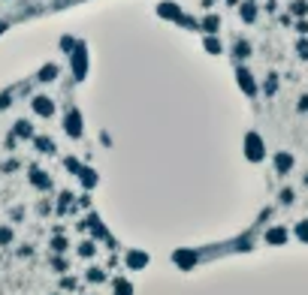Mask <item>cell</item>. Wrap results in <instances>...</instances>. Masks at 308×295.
<instances>
[{
  "label": "cell",
  "instance_id": "9a60e30c",
  "mask_svg": "<svg viewBox=\"0 0 308 295\" xmlns=\"http://www.w3.org/2000/svg\"><path fill=\"white\" fill-rule=\"evenodd\" d=\"M263 91H266L269 97H272L275 91H278V75H275V72H269V78H266V85H263Z\"/></svg>",
  "mask_w": 308,
  "mask_h": 295
},
{
  "label": "cell",
  "instance_id": "7402d4cb",
  "mask_svg": "<svg viewBox=\"0 0 308 295\" xmlns=\"http://www.w3.org/2000/svg\"><path fill=\"white\" fill-rule=\"evenodd\" d=\"M9 238H12V232H9V229H0V244H6Z\"/></svg>",
  "mask_w": 308,
  "mask_h": 295
},
{
  "label": "cell",
  "instance_id": "52a82bcc",
  "mask_svg": "<svg viewBox=\"0 0 308 295\" xmlns=\"http://www.w3.org/2000/svg\"><path fill=\"white\" fill-rule=\"evenodd\" d=\"M64 127H67L69 136H82V118H79V112H69V115H67V124H64Z\"/></svg>",
  "mask_w": 308,
  "mask_h": 295
},
{
  "label": "cell",
  "instance_id": "8fae6325",
  "mask_svg": "<svg viewBox=\"0 0 308 295\" xmlns=\"http://www.w3.org/2000/svg\"><path fill=\"white\" fill-rule=\"evenodd\" d=\"M200 28H203L205 33H218V28H221V18H218V15H205Z\"/></svg>",
  "mask_w": 308,
  "mask_h": 295
},
{
  "label": "cell",
  "instance_id": "30bf717a",
  "mask_svg": "<svg viewBox=\"0 0 308 295\" xmlns=\"http://www.w3.org/2000/svg\"><path fill=\"white\" fill-rule=\"evenodd\" d=\"M290 166H293V157H290V154L281 151V154L275 157V169H278V172H290Z\"/></svg>",
  "mask_w": 308,
  "mask_h": 295
},
{
  "label": "cell",
  "instance_id": "5bb4252c",
  "mask_svg": "<svg viewBox=\"0 0 308 295\" xmlns=\"http://www.w3.org/2000/svg\"><path fill=\"white\" fill-rule=\"evenodd\" d=\"M266 238H269V244H284V241H287V232H284V229H272Z\"/></svg>",
  "mask_w": 308,
  "mask_h": 295
},
{
  "label": "cell",
  "instance_id": "9c48e42d",
  "mask_svg": "<svg viewBox=\"0 0 308 295\" xmlns=\"http://www.w3.org/2000/svg\"><path fill=\"white\" fill-rule=\"evenodd\" d=\"M290 15L305 18V15H308V0H293V3H290Z\"/></svg>",
  "mask_w": 308,
  "mask_h": 295
},
{
  "label": "cell",
  "instance_id": "603a6c76",
  "mask_svg": "<svg viewBox=\"0 0 308 295\" xmlns=\"http://www.w3.org/2000/svg\"><path fill=\"white\" fill-rule=\"evenodd\" d=\"M299 112H308V97L299 99Z\"/></svg>",
  "mask_w": 308,
  "mask_h": 295
},
{
  "label": "cell",
  "instance_id": "3957f363",
  "mask_svg": "<svg viewBox=\"0 0 308 295\" xmlns=\"http://www.w3.org/2000/svg\"><path fill=\"white\" fill-rule=\"evenodd\" d=\"M69 55H73V72H76V78H85V72H88V51H85V45H76Z\"/></svg>",
  "mask_w": 308,
  "mask_h": 295
},
{
  "label": "cell",
  "instance_id": "6da1fadb",
  "mask_svg": "<svg viewBox=\"0 0 308 295\" xmlns=\"http://www.w3.org/2000/svg\"><path fill=\"white\" fill-rule=\"evenodd\" d=\"M245 157H248V160H254V163H260V160L266 157L263 139H260L257 132H248V136H245Z\"/></svg>",
  "mask_w": 308,
  "mask_h": 295
},
{
  "label": "cell",
  "instance_id": "ac0fdd59",
  "mask_svg": "<svg viewBox=\"0 0 308 295\" xmlns=\"http://www.w3.org/2000/svg\"><path fill=\"white\" fill-rule=\"evenodd\" d=\"M296 235H299L302 241H308V220H302V223L296 226Z\"/></svg>",
  "mask_w": 308,
  "mask_h": 295
},
{
  "label": "cell",
  "instance_id": "d6986e66",
  "mask_svg": "<svg viewBox=\"0 0 308 295\" xmlns=\"http://www.w3.org/2000/svg\"><path fill=\"white\" fill-rule=\"evenodd\" d=\"M115 295H130V283H118V289H115Z\"/></svg>",
  "mask_w": 308,
  "mask_h": 295
},
{
  "label": "cell",
  "instance_id": "7a4b0ae2",
  "mask_svg": "<svg viewBox=\"0 0 308 295\" xmlns=\"http://www.w3.org/2000/svg\"><path fill=\"white\" fill-rule=\"evenodd\" d=\"M236 82H239V88L248 97H257V82H254V72H251L248 66H239V69H236Z\"/></svg>",
  "mask_w": 308,
  "mask_h": 295
},
{
  "label": "cell",
  "instance_id": "5b68a950",
  "mask_svg": "<svg viewBox=\"0 0 308 295\" xmlns=\"http://www.w3.org/2000/svg\"><path fill=\"white\" fill-rule=\"evenodd\" d=\"M157 15H160V18H172V21H178V18H181V6L172 3V0H163V3L157 6Z\"/></svg>",
  "mask_w": 308,
  "mask_h": 295
},
{
  "label": "cell",
  "instance_id": "8992f818",
  "mask_svg": "<svg viewBox=\"0 0 308 295\" xmlns=\"http://www.w3.org/2000/svg\"><path fill=\"white\" fill-rule=\"evenodd\" d=\"M239 15H242V21H245V24H254V21H257V15H260V9H257V3H254V0H245V3L239 6Z\"/></svg>",
  "mask_w": 308,
  "mask_h": 295
},
{
  "label": "cell",
  "instance_id": "ba28073f",
  "mask_svg": "<svg viewBox=\"0 0 308 295\" xmlns=\"http://www.w3.org/2000/svg\"><path fill=\"white\" fill-rule=\"evenodd\" d=\"M203 45H205V51H208V55H221V51H224V45H221V39H218L215 33H205Z\"/></svg>",
  "mask_w": 308,
  "mask_h": 295
},
{
  "label": "cell",
  "instance_id": "cb8c5ba5",
  "mask_svg": "<svg viewBox=\"0 0 308 295\" xmlns=\"http://www.w3.org/2000/svg\"><path fill=\"white\" fill-rule=\"evenodd\" d=\"M3 31H6V24H3V21H0V33H3Z\"/></svg>",
  "mask_w": 308,
  "mask_h": 295
},
{
  "label": "cell",
  "instance_id": "44dd1931",
  "mask_svg": "<svg viewBox=\"0 0 308 295\" xmlns=\"http://www.w3.org/2000/svg\"><path fill=\"white\" fill-rule=\"evenodd\" d=\"M296 31L302 33V36L308 33V21H305V18H299V21H296Z\"/></svg>",
  "mask_w": 308,
  "mask_h": 295
},
{
  "label": "cell",
  "instance_id": "e0dca14e",
  "mask_svg": "<svg viewBox=\"0 0 308 295\" xmlns=\"http://www.w3.org/2000/svg\"><path fill=\"white\" fill-rule=\"evenodd\" d=\"M15 132H18V136H31V124H28V121H18V124H15Z\"/></svg>",
  "mask_w": 308,
  "mask_h": 295
},
{
  "label": "cell",
  "instance_id": "7c38bea8",
  "mask_svg": "<svg viewBox=\"0 0 308 295\" xmlns=\"http://www.w3.org/2000/svg\"><path fill=\"white\" fill-rule=\"evenodd\" d=\"M236 58H239V61L251 58V42H245V39H239V42H236Z\"/></svg>",
  "mask_w": 308,
  "mask_h": 295
},
{
  "label": "cell",
  "instance_id": "277c9868",
  "mask_svg": "<svg viewBox=\"0 0 308 295\" xmlns=\"http://www.w3.org/2000/svg\"><path fill=\"white\" fill-rule=\"evenodd\" d=\"M34 112L39 115V118H52V115H55V102L39 94V97H34Z\"/></svg>",
  "mask_w": 308,
  "mask_h": 295
},
{
  "label": "cell",
  "instance_id": "2e32d148",
  "mask_svg": "<svg viewBox=\"0 0 308 295\" xmlns=\"http://www.w3.org/2000/svg\"><path fill=\"white\" fill-rule=\"evenodd\" d=\"M296 55H299L302 61H308V39H299V42H296Z\"/></svg>",
  "mask_w": 308,
  "mask_h": 295
},
{
  "label": "cell",
  "instance_id": "4fadbf2b",
  "mask_svg": "<svg viewBox=\"0 0 308 295\" xmlns=\"http://www.w3.org/2000/svg\"><path fill=\"white\" fill-rule=\"evenodd\" d=\"M39 78H42V82H52V78H58V66H55V64L42 66V72H39Z\"/></svg>",
  "mask_w": 308,
  "mask_h": 295
},
{
  "label": "cell",
  "instance_id": "ffe728a7",
  "mask_svg": "<svg viewBox=\"0 0 308 295\" xmlns=\"http://www.w3.org/2000/svg\"><path fill=\"white\" fill-rule=\"evenodd\" d=\"M36 145H39V151H52V142L49 139H36Z\"/></svg>",
  "mask_w": 308,
  "mask_h": 295
}]
</instances>
